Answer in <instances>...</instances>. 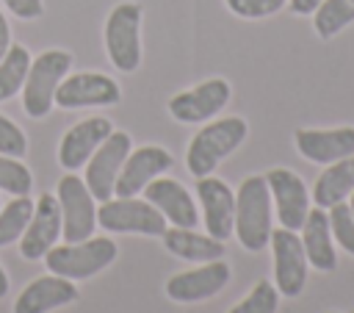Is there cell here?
Returning a JSON list of instances; mask_svg holds the SVG:
<instances>
[{"mask_svg":"<svg viewBox=\"0 0 354 313\" xmlns=\"http://www.w3.org/2000/svg\"><path fill=\"white\" fill-rule=\"evenodd\" d=\"M271 191L266 183V175L246 177L235 191V235L249 252H260L268 247L271 230Z\"/></svg>","mask_w":354,"mask_h":313,"instance_id":"obj_1","label":"cell"},{"mask_svg":"<svg viewBox=\"0 0 354 313\" xmlns=\"http://www.w3.org/2000/svg\"><path fill=\"white\" fill-rule=\"evenodd\" d=\"M246 133H249V127L241 116H224V119L205 125L188 144V152H185L188 172L194 177L213 175L216 166L243 144Z\"/></svg>","mask_w":354,"mask_h":313,"instance_id":"obj_2","label":"cell"},{"mask_svg":"<svg viewBox=\"0 0 354 313\" xmlns=\"http://www.w3.org/2000/svg\"><path fill=\"white\" fill-rule=\"evenodd\" d=\"M116 241L113 238H83V241H66V244H55L47 255H44V266L50 274L66 277L72 283L77 280H88L94 274H100L102 269H108L116 260Z\"/></svg>","mask_w":354,"mask_h":313,"instance_id":"obj_3","label":"cell"},{"mask_svg":"<svg viewBox=\"0 0 354 313\" xmlns=\"http://www.w3.org/2000/svg\"><path fill=\"white\" fill-rule=\"evenodd\" d=\"M72 55L66 50H44L28 66L22 83V108L30 119H44L55 105V89L66 78Z\"/></svg>","mask_w":354,"mask_h":313,"instance_id":"obj_4","label":"cell"},{"mask_svg":"<svg viewBox=\"0 0 354 313\" xmlns=\"http://www.w3.org/2000/svg\"><path fill=\"white\" fill-rule=\"evenodd\" d=\"M141 6L119 3L105 19V50L119 72H136L141 64Z\"/></svg>","mask_w":354,"mask_h":313,"instance_id":"obj_5","label":"cell"},{"mask_svg":"<svg viewBox=\"0 0 354 313\" xmlns=\"http://www.w3.org/2000/svg\"><path fill=\"white\" fill-rule=\"evenodd\" d=\"M55 199L61 208V238L64 241H83L94 235L97 227V199L91 197L88 186L77 175H64L55 188Z\"/></svg>","mask_w":354,"mask_h":313,"instance_id":"obj_6","label":"cell"},{"mask_svg":"<svg viewBox=\"0 0 354 313\" xmlns=\"http://www.w3.org/2000/svg\"><path fill=\"white\" fill-rule=\"evenodd\" d=\"M97 224L108 233H138V235H163L166 230L163 213L152 202L136 197H116V199L111 197L100 202Z\"/></svg>","mask_w":354,"mask_h":313,"instance_id":"obj_7","label":"cell"},{"mask_svg":"<svg viewBox=\"0 0 354 313\" xmlns=\"http://www.w3.org/2000/svg\"><path fill=\"white\" fill-rule=\"evenodd\" d=\"M133 150V141H130V133L124 130H111V136L91 152V158L86 161V177L83 183L88 186L91 197L105 202L113 197V186H116V177H119V169L127 158V152Z\"/></svg>","mask_w":354,"mask_h":313,"instance_id":"obj_8","label":"cell"},{"mask_svg":"<svg viewBox=\"0 0 354 313\" xmlns=\"http://www.w3.org/2000/svg\"><path fill=\"white\" fill-rule=\"evenodd\" d=\"M271 252H274V283L277 291L288 299L299 296L304 291L307 283V258H304V247L296 230L288 227H277L271 230Z\"/></svg>","mask_w":354,"mask_h":313,"instance_id":"obj_9","label":"cell"},{"mask_svg":"<svg viewBox=\"0 0 354 313\" xmlns=\"http://www.w3.org/2000/svg\"><path fill=\"white\" fill-rule=\"evenodd\" d=\"M122 100V89L113 78L102 72H75L64 78L55 89L58 108H91V105H116Z\"/></svg>","mask_w":354,"mask_h":313,"instance_id":"obj_10","label":"cell"},{"mask_svg":"<svg viewBox=\"0 0 354 313\" xmlns=\"http://www.w3.org/2000/svg\"><path fill=\"white\" fill-rule=\"evenodd\" d=\"M232 97V89L224 78H210L196 83L194 89H185L180 94H174L169 100V114L177 122L185 125H196V122H207L210 116H216Z\"/></svg>","mask_w":354,"mask_h":313,"instance_id":"obj_11","label":"cell"},{"mask_svg":"<svg viewBox=\"0 0 354 313\" xmlns=\"http://www.w3.org/2000/svg\"><path fill=\"white\" fill-rule=\"evenodd\" d=\"M266 183L271 191V202L277 205V222L282 227L299 233L307 219V211H310V191H307L304 180L296 172L277 166V169L266 172Z\"/></svg>","mask_w":354,"mask_h":313,"instance_id":"obj_12","label":"cell"},{"mask_svg":"<svg viewBox=\"0 0 354 313\" xmlns=\"http://www.w3.org/2000/svg\"><path fill=\"white\" fill-rule=\"evenodd\" d=\"M171 163H174V158L158 144H147V147L130 150L124 163H122V169H119L113 194L116 197H136L138 191H144V186L149 180L160 177L163 172H169Z\"/></svg>","mask_w":354,"mask_h":313,"instance_id":"obj_13","label":"cell"},{"mask_svg":"<svg viewBox=\"0 0 354 313\" xmlns=\"http://www.w3.org/2000/svg\"><path fill=\"white\" fill-rule=\"evenodd\" d=\"M61 238V208L55 194H41L33 202V216L19 235V252L28 260H41Z\"/></svg>","mask_w":354,"mask_h":313,"instance_id":"obj_14","label":"cell"},{"mask_svg":"<svg viewBox=\"0 0 354 313\" xmlns=\"http://www.w3.org/2000/svg\"><path fill=\"white\" fill-rule=\"evenodd\" d=\"M227 283H230V266L218 258V260H207L196 269L174 274L166 283V296L174 302L191 305V302H202V299L216 296Z\"/></svg>","mask_w":354,"mask_h":313,"instance_id":"obj_15","label":"cell"},{"mask_svg":"<svg viewBox=\"0 0 354 313\" xmlns=\"http://www.w3.org/2000/svg\"><path fill=\"white\" fill-rule=\"evenodd\" d=\"M196 197L202 202V222L207 227V235L224 241L232 235V227H235V194L232 188L213 177V175H205V177H196Z\"/></svg>","mask_w":354,"mask_h":313,"instance_id":"obj_16","label":"cell"},{"mask_svg":"<svg viewBox=\"0 0 354 313\" xmlns=\"http://www.w3.org/2000/svg\"><path fill=\"white\" fill-rule=\"evenodd\" d=\"M111 130H113V125L105 116H88V119L72 125L58 144V163L66 172H77L80 166H86L91 152L111 136Z\"/></svg>","mask_w":354,"mask_h":313,"instance_id":"obj_17","label":"cell"},{"mask_svg":"<svg viewBox=\"0 0 354 313\" xmlns=\"http://www.w3.org/2000/svg\"><path fill=\"white\" fill-rule=\"evenodd\" d=\"M296 150L313 161V163H335L340 158L354 155V127L343 125V127H301L293 136Z\"/></svg>","mask_w":354,"mask_h":313,"instance_id":"obj_18","label":"cell"},{"mask_svg":"<svg viewBox=\"0 0 354 313\" xmlns=\"http://www.w3.org/2000/svg\"><path fill=\"white\" fill-rule=\"evenodd\" d=\"M144 199L152 202L171 227H196L199 213L191 199V194L171 177H155L144 186Z\"/></svg>","mask_w":354,"mask_h":313,"instance_id":"obj_19","label":"cell"},{"mask_svg":"<svg viewBox=\"0 0 354 313\" xmlns=\"http://www.w3.org/2000/svg\"><path fill=\"white\" fill-rule=\"evenodd\" d=\"M75 299H77V285L72 280L58 274H44L22 288V294L14 302V313H50Z\"/></svg>","mask_w":354,"mask_h":313,"instance_id":"obj_20","label":"cell"},{"mask_svg":"<svg viewBox=\"0 0 354 313\" xmlns=\"http://www.w3.org/2000/svg\"><path fill=\"white\" fill-rule=\"evenodd\" d=\"M301 247H304V258L310 266H315L318 271H335L337 266L335 238L329 230V216L318 205L307 211V219L301 224Z\"/></svg>","mask_w":354,"mask_h":313,"instance_id":"obj_21","label":"cell"},{"mask_svg":"<svg viewBox=\"0 0 354 313\" xmlns=\"http://www.w3.org/2000/svg\"><path fill=\"white\" fill-rule=\"evenodd\" d=\"M163 247L180 258V260H218L224 258V241L213 235H202L194 227H166L163 230Z\"/></svg>","mask_w":354,"mask_h":313,"instance_id":"obj_22","label":"cell"},{"mask_svg":"<svg viewBox=\"0 0 354 313\" xmlns=\"http://www.w3.org/2000/svg\"><path fill=\"white\" fill-rule=\"evenodd\" d=\"M354 191V155L340 158L335 163H326L321 177L313 186V202L324 211H329L337 202H346V197Z\"/></svg>","mask_w":354,"mask_h":313,"instance_id":"obj_23","label":"cell"},{"mask_svg":"<svg viewBox=\"0 0 354 313\" xmlns=\"http://www.w3.org/2000/svg\"><path fill=\"white\" fill-rule=\"evenodd\" d=\"M28 66H30V53L22 44L11 42L8 53L0 58V102L11 100L17 91H22Z\"/></svg>","mask_w":354,"mask_h":313,"instance_id":"obj_24","label":"cell"},{"mask_svg":"<svg viewBox=\"0 0 354 313\" xmlns=\"http://www.w3.org/2000/svg\"><path fill=\"white\" fill-rule=\"evenodd\" d=\"M351 22H354V0H321V6L313 11V28L321 39L337 36Z\"/></svg>","mask_w":354,"mask_h":313,"instance_id":"obj_25","label":"cell"},{"mask_svg":"<svg viewBox=\"0 0 354 313\" xmlns=\"http://www.w3.org/2000/svg\"><path fill=\"white\" fill-rule=\"evenodd\" d=\"M30 216H33V199L28 194L14 197L6 208H0V247H6L11 241H19Z\"/></svg>","mask_w":354,"mask_h":313,"instance_id":"obj_26","label":"cell"},{"mask_svg":"<svg viewBox=\"0 0 354 313\" xmlns=\"http://www.w3.org/2000/svg\"><path fill=\"white\" fill-rule=\"evenodd\" d=\"M30 188H33L30 169L19 158L0 155V191H8L14 197H22V194H30Z\"/></svg>","mask_w":354,"mask_h":313,"instance_id":"obj_27","label":"cell"},{"mask_svg":"<svg viewBox=\"0 0 354 313\" xmlns=\"http://www.w3.org/2000/svg\"><path fill=\"white\" fill-rule=\"evenodd\" d=\"M277 305H279L277 285L268 283V280H260L230 313H277Z\"/></svg>","mask_w":354,"mask_h":313,"instance_id":"obj_28","label":"cell"},{"mask_svg":"<svg viewBox=\"0 0 354 313\" xmlns=\"http://www.w3.org/2000/svg\"><path fill=\"white\" fill-rule=\"evenodd\" d=\"M329 216V230H332V238L343 247V252L354 255V213L348 208V202H337L326 211Z\"/></svg>","mask_w":354,"mask_h":313,"instance_id":"obj_29","label":"cell"},{"mask_svg":"<svg viewBox=\"0 0 354 313\" xmlns=\"http://www.w3.org/2000/svg\"><path fill=\"white\" fill-rule=\"evenodd\" d=\"M25 152H28V138H25L22 127L0 114V155L22 158Z\"/></svg>","mask_w":354,"mask_h":313,"instance_id":"obj_30","label":"cell"},{"mask_svg":"<svg viewBox=\"0 0 354 313\" xmlns=\"http://www.w3.org/2000/svg\"><path fill=\"white\" fill-rule=\"evenodd\" d=\"M227 8L243 19H263V17H271L277 14L288 0H224Z\"/></svg>","mask_w":354,"mask_h":313,"instance_id":"obj_31","label":"cell"},{"mask_svg":"<svg viewBox=\"0 0 354 313\" xmlns=\"http://www.w3.org/2000/svg\"><path fill=\"white\" fill-rule=\"evenodd\" d=\"M3 3H6V8H8L14 17H19V19H39V17L44 14L41 0H3Z\"/></svg>","mask_w":354,"mask_h":313,"instance_id":"obj_32","label":"cell"},{"mask_svg":"<svg viewBox=\"0 0 354 313\" xmlns=\"http://www.w3.org/2000/svg\"><path fill=\"white\" fill-rule=\"evenodd\" d=\"M8 47H11V28H8L6 14L0 11V58L8 53Z\"/></svg>","mask_w":354,"mask_h":313,"instance_id":"obj_33","label":"cell"},{"mask_svg":"<svg viewBox=\"0 0 354 313\" xmlns=\"http://www.w3.org/2000/svg\"><path fill=\"white\" fill-rule=\"evenodd\" d=\"M288 6L293 14H313L321 6V0H288Z\"/></svg>","mask_w":354,"mask_h":313,"instance_id":"obj_34","label":"cell"},{"mask_svg":"<svg viewBox=\"0 0 354 313\" xmlns=\"http://www.w3.org/2000/svg\"><path fill=\"white\" fill-rule=\"evenodd\" d=\"M8 294V277H6V271H3V266H0V299Z\"/></svg>","mask_w":354,"mask_h":313,"instance_id":"obj_35","label":"cell"},{"mask_svg":"<svg viewBox=\"0 0 354 313\" xmlns=\"http://www.w3.org/2000/svg\"><path fill=\"white\" fill-rule=\"evenodd\" d=\"M348 208H351V213H354V191L348 194Z\"/></svg>","mask_w":354,"mask_h":313,"instance_id":"obj_36","label":"cell"}]
</instances>
